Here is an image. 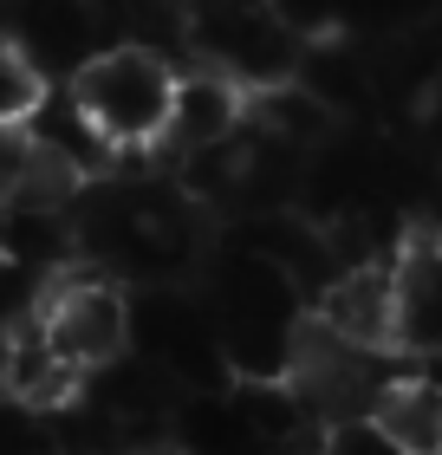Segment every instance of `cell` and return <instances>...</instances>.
Segmentation results:
<instances>
[{
	"mask_svg": "<svg viewBox=\"0 0 442 455\" xmlns=\"http://www.w3.org/2000/svg\"><path fill=\"white\" fill-rule=\"evenodd\" d=\"M247 124L261 137L286 143V150H312L325 131H332V98L312 85V78H280V85H261L254 105H247Z\"/></svg>",
	"mask_w": 442,
	"mask_h": 455,
	"instance_id": "cell-9",
	"label": "cell"
},
{
	"mask_svg": "<svg viewBox=\"0 0 442 455\" xmlns=\"http://www.w3.org/2000/svg\"><path fill=\"white\" fill-rule=\"evenodd\" d=\"M46 98H52L46 66H39L20 39H7V52H0V124H7V131H27V124L46 111Z\"/></svg>",
	"mask_w": 442,
	"mask_h": 455,
	"instance_id": "cell-11",
	"label": "cell"
},
{
	"mask_svg": "<svg viewBox=\"0 0 442 455\" xmlns=\"http://www.w3.org/2000/svg\"><path fill=\"white\" fill-rule=\"evenodd\" d=\"M137 455H182V449H137Z\"/></svg>",
	"mask_w": 442,
	"mask_h": 455,
	"instance_id": "cell-12",
	"label": "cell"
},
{
	"mask_svg": "<svg viewBox=\"0 0 442 455\" xmlns=\"http://www.w3.org/2000/svg\"><path fill=\"white\" fill-rule=\"evenodd\" d=\"M247 105H254V92L241 85V78H228L215 66H189L182 85H176V111H170V131H163V163H189L202 150H215V143L241 137L247 131Z\"/></svg>",
	"mask_w": 442,
	"mask_h": 455,
	"instance_id": "cell-5",
	"label": "cell"
},
{
	"mask_svg": "<svg viewBox=\"0 0 442 455\" xmlns=\"http://www.w3.org/2000/svg\"><path fill=\"white\" fill-rule=\"evenodd\" d=\"M371 423L410 455H442V378H384Z\"/></svg>",
	"mask_w": 442,
	"mask_h": 455,
	"instance_id": "cell-8",
	"label": "cell"
},
{
	"mask_svg": "<svg viewBox=\"0 0 442 455\" xmlns=\"http://www.w3.org/2000/svg\"><path fill=\"white\" fill-rule=\"evenodd\" d=\"M176 59L150 46V39H124V46L92 52L85 66L72 72V98L85 105V117L104 131L117 156H157L163 131H170L176 111Z\"/></svg>",
	"mask_w": 442,
	"mask_h": 455,
	"instance_id": "cell-1",
	"label": "cell"
},
{
	"mask_svg": "<svg viewBox=\"0 0 442 455\" xmlns=\"http://www.w3.org/2000/svg\"><path fill=\"white\" fill-rule=\"evenodd\" d=\"M404 280V351H442V235H423L397 254Z\"/></svg>",
	"mask_w": 442,
	"mask_h": 455,
	"instance_id": "cell-10",
	"label": "cell"
},
{
	"mask_svg": "<svg viewBox=\"0 0 442 455\" xmlns=\"http://www.w3.org/2000/svg\"><path fill=\"white\" fill-rule=\"evenodd\" d=\"M189 66H215L247 92L300 78L312 59V39L293 33L273 0H189Z\"/></svg>",
	"mask_w": 442,
	"mask_h": 455,
	"instance_id": "cell-2",
	"label": "cell"
},
{
	"mask_svg": "<svg viewBox=\"0 0 442 455\" xmlns=\"http://www.w3.org/2000/svg\"><path fill=\"white\" fill-rule=\"evenodd\" d=\"M85 182L92 176L78 170L66 150H52L46 137L7 131V209H20V215H66Z\"/></svg>",
	"mask_w": 442,
	"mask_h": 455,
	"instance_id": "cell-7",
	"label": "cell"
},
{
	"mask_svg": "<svg viewBox=\"0 0 442 455\" xmlns=\"http://www.w3.org/2000/svg\"><path fill=\"white\" fill-rule=\"evenodd\" d=\"M0 378H7V397L20 410H66V403H78V390H85L92 371L72 364L66 351L52 345V332H46L39 313H20L13 339H7V371H0Z\"/></svg>",
	"mask_w": 442,
	"mask_h": 455,
	"instance_id": "cell-6",
	"label": "cell"
},
{
	"mask_svg": "<svg viewBox=\"0 0 442 455\" xmlns=\"http://www.w3.org/2000/svg\"><path fill=\"white\" fill-rule=\"evenodd\" d=\"M33 313L46 319L52 345L92 378L131 358V293L111 274H78V267H52L39 286Z\"/></svg>",
	"mask_w": 442,
	"mask_h": 455,
	"instance_id": "cell-3",
	"label": "cell"
},
{
	"mask_svg": "<svg viewBox=\"0 0 442 455\" xmlns=\"http://www.w3.org/2000/svg\"><path fill=\"white\" fill-rule=\"evenodd\" d=\"M312 313L358 351H377V358L404 351V280H397V260L390 267L384 260L339 267V274L319 286Z\"/></svg>",
	"mask_w": 442,
	"mask_h": 455,
	"instance_id": "cell-4",
	"label": "cell"
}]
</instances>
